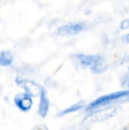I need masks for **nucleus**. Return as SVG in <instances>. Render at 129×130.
<instances>
[{"instance_id":"nucleus-1","label":"nucleus","mask_w":129,"mask_h":130,"mask_svg":"<svg viewBox=\"0 0 129 130\" xmlns=\"http://www.w3.org/2000/svg\"><path fill=\"white\" fill-rule=\"evenodd\" d=\"M75 58L81 63L84 67H89L91 71L95 74H100L105 70L106 67L104 64V59L103 57L97 55H86V54H77Z\"/></svg>"},{"instance_id":"nucleus-2","label":"nucleus","mask_w":129,"mask_h":130,"mask_svg":"<svg viewBox=\"0 0 129 130\" xmlns=\"http://www.w3.org/2000/svg\"><path fill=\"white\" fill-rule=\"evenodd\" d=\"M129 95V90H123V91H118V92L110 93V94L105 95V96H100L95 101L91 102L88 106H87V111H91V110L97 109L101 106H104L107 104L112 103L114 101H117L121 98H124L125 96Z\"/></svg>"},{"instance_id":"nucleus-3","label":"nucleus","mask_w":129,"mask_h":130,"mask_svg":"<svg viewBox=\"0 0 129 130\" xmlns=\"http://www.w3.org/2000/svg\"><path fill=\"white\" fill-rule=\"evenodd\" d=\"M85 23L78 22V23H70V24L64 25L59 27L57 29V34L61 36H72L82 32L85 29Z\"/></svg>"},{"instance_id":"nucleus-4","label":"nucleus","mask_w":129,"mask_h":130,"mask_svg":"<svg viewBox=\"0 0 129 130\" xmlns=\"http://www.w3.org/2000/svg\"><path fill=\"white\" fill-rule=\"evenodd\" d=\"M14 104L21 111H28L32 108L33 105L32 96L26 92L18 94L14 98Z\"/></svg>"},{"instance_id":"nucleus-5","label":"nucleus","mask_w":129,"mask_h":130,"mask_svg":"<svg viewBox=\"0 0 129 130\" xmlns=\"http://www.w3.org/2000/svg\"><path fill=\"white\" fill-rule=\"evenodd\" d=\"M16 83L21 86V87H22L23 89H25L26 93L29 94L31 96H37V95H39L42 89H43V88H41L34 82L28 80H23V79H21V78L16 79Z\"/></svg>"},{"instance_id":"nucleus-6","label":"nucleus","mask_w":129,"mask_h":130,"mask_svg":"<svg viewBox=\"0 0 129 130\" xmlns=\"http://www.w3.org/2000/svg\"><path fill=\"white\" fill-rule=\"evenodd\" d=\"M40 96V103L39 108H38V113L42 118H45L49 112V108H50V102L47 98V94L45 89H42L41 92L39 94Z\"/></svg>"},{"instance_id":"nucleus-7","label":"nucleus","mask_w":129,"mask_h":130,"mask_svg":"<svg viewBox=\"0 0 129 130\" xmlns=\"http://www.w3.org/2000/svg\"><path fill=\"white\" fill-rule=\"evenodd\" d=\"M115 113H116L115 108H109V109L97 111L96 112L90 114L88 116V118H90L92 120H95V121H101V120H105L107 119H110Z\"/></svg>"},{"instance_id":"nucleus-8","label":"nucleus","mask_w":129,"mask_h":130,"mask_svg":"<svg viewBox=\"0 0 129 130\" xmlns=\"http://www.w3.org/2000/svg\"><path fill=\"white\" fill-rule=\"evenodd\" d=\"M13 56L8 51L0 52V66L2 67H9L12 64Z\"/></svg>"},{"instance_id":"nucleus-9","label":"nucleus","mask_w":129,"mask_h":130,"mask_svg":"<svg viewBox=\"0 0 129 130\" xmlns=\"http://www.w3.org/2000/svg\"><path fill=\"white\" fill-rule=\"evenodd\" d=\"M83 103L82 102H81V103H77V104H72V106H70V107L66 108V109L63 110V111H61L60 112L58 113V116H64L65 114H69V113H72V112H74V111H79V110L82 109L83 108Z\"/></svg>"},{"instance_id":"nucleus-10","label":"nucleus","mask_w":129,"mask_h":130,"mask_svg":"<svg viewBox=\"0 0 129 130\" xmlns=\"http://www.w3.org/2000/svg\"><path fill=\"white\" fill-rule=\"evenodd\" d=\"M120 28L121 29H128L129 28V20H124L120 22Z\"/></svg>"},{"instance_id":"nucleus-11","label":"nucleus","mask_w":129,"mask_h":130,"mask_svg":"<svg viewBox=\"0 0 129 130\" xmlns=\"http://www.w3.org/2000/svg\"><path fill=\"white\" fill-rule=\"evenodd\" d=\"M122 39L124 40V41L126 42V43H129V34L125 35V36L122 37Z\"/></svg>"},{"instance_id":"nucleus-12","label":"nucleus","mask_w":129,"mask_h":130,"mask_svg":"<svg viewBox=\"0 0 129 130\" xmlns=\"http://www.w3.org/2000/svg\"><path fill=\"white\" fill-rule=\"evenodd\" d=\"M124 98H126L124 101H129V95H128V96H125Z\"/></svg>"},{"instance_id":"nucleus-13","label":"nucleus","mask_w":129,"mask_h":130,"mask_svg":"<svg viewBox=\"0 0 129 130\" xmlns=\"http://www.w3.org/2000/svg\"><path fill=\"white\" fill-rule=\"evenodd\" d=\"M128 70H129V68H128ZM128 87H129V84H128Z\"/></svg>"}]
</instances>
